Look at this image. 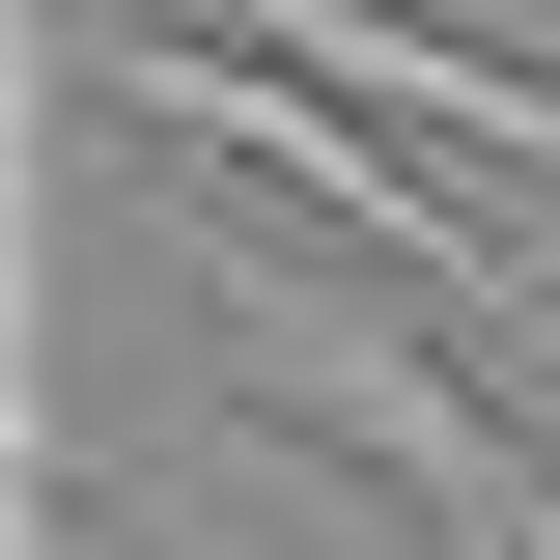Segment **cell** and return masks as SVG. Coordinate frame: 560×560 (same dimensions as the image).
Listing matches in <instances>:
<instances>
[{
    "label": "cell",
    "mask_w": 560,
    "mask_h": 560,
    "mask_svg": "<svg viewBox=\"0 0 560 560\" xmlns=\"http://www.w3.org/2000/svg\"><path fill=\"white\" fill-rule=\"evenodd\" d=\"M197 364H224L253 420H308V448H364V477H393L448 560H560V448H533V393H477V337H448L420 280L197 253Z\"/></svg>",
    "instance_id": "cell-1"
}]
</instances>
